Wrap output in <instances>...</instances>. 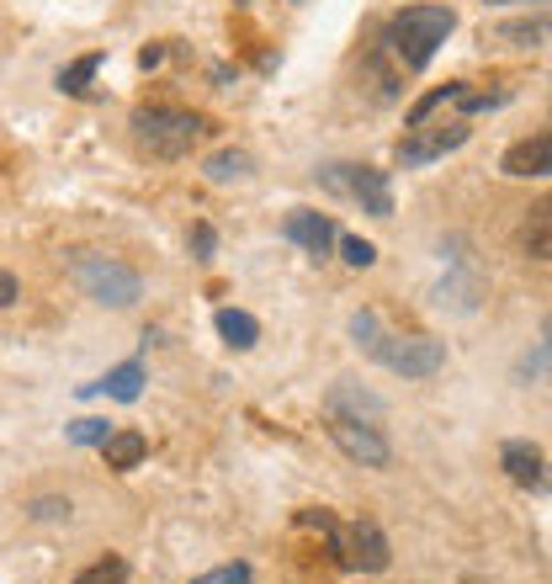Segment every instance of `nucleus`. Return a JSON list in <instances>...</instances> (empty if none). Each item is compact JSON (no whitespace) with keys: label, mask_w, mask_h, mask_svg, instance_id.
Returning a JSON list of instances; mask_svg holds the SVG:
<instances>
[{"label":"nucleus","mask_w":552,"mask_h":584,"mask_svg":"<svg viewBox=\"0 0 552 584\" xmlns=\"http://www.w3.org/2000/svg\"><path fill=\"white\" fill-rule=\"evenodd\" d=\"M96 69H101V54H86V59L64 64V69H59V91L64 96H86V91H91V80H96Z\"/></svg>","instance_id":"obj_15"},{"label":"nucleus","mask_w":552,"mask_h":584,"mask_svg":"<svg viewBox=\"0 0 552 584\" xmlns=\"http://www.w3.org/2000/svg\"><path fill=\"white\" fill-rule=\"evenodd\" d=\"M191 584H255V580H250L245 563H229V569H213V574H202V580H191Z\"/></svg>","instance_id":"obj_21"},{"label":"nucleus","mask_w":552,"mask_h":584,"mask_svg":"<svg viewBox=\"0 0 552 584\" xmlns=\"http://www.w3.org/2000/svg\"><path fill=\"white\" fill-rule=\"evenodd\" d=\"M107 420H75V426H69V441H80V447H101V441H107Z\"/></svg>","instance_id":"obj_20"},{"label":"nucleus","mask_w":552,"mask_h":584,"mask_svg":"<svg viewBox=\"0 0 552 584\" xmlns=\"http://www.w3.org/2000/svg\"><path fill=\"white\" fill-rule=\"evenodd\" d=\"M499 170H505V176H516V181L552 176V133H537V139L510 144V150H505V159H499Z\"/></svg>","instance_id":"obj_9"},{"label":"nucleus","mask_w":552,"mask_h":584,"mask_svg":"<svg viewBox=\"0 0 552 584\" xmlns=\"http://www.w3.org/2000/svg\"><path fill=\"white\" fill-rule=\"evenodd\" d=\"M208 133V123L197 112H181V107H139L133 112V139L144 144L159 159H181L191 154V144Z\"/></svg>","instance_id":"obj_3"},{"label":"nucleus","mask_w":552,"mask_h":584,"mask_svg":"<svg viewBox=\"0 0 552 584\" xmlns=\"http://www.w3.org/2000/svg\"><path fill=\"white\" fill-rule=\"evenodd\" d=\"M330 441H335L340 452L351 462H362V467H388L394 462V447L383 441V431L372 426V420H351V415H330Z\"/></svg>","instance_id":"obj_6"},{"label":"nucleus","mask_w":552,"mask_h":584,"mask_svg":"<svg viewBox=\"0 0 552 584\" xmlns=\"http://www.w3.org/2000/svg\"><path fill=\"white\" fill-rule=\"evenodd\" d=\"M340 255H345V266H356V272H367L372 261H377V250L367 240H356V234H340Z\"/></svg>","instance_id":"obj_19"},{"label":"nucleus","mask_w":552,"mask_h":584,"mask_svg":"<svg viewBox=\"0 0 552 584\" xmlns=\"http://www.w3.org/2000/svg\"><path fill=\"white\" fill-rule=\"evenodd\" d=\"M218 335L229 340L234 351H250V345L261 340V324H255L250 313H240V308H218Z\"/></svg>","instance_id":"obj_14"},{"label":"nucleus","mask_w":552,"mask_h":584,"mask_svg":"<svg viewBox=\"0 0 552 584\" xmlns=\"http://www.w3.org/2000/svg\"><path fill=\"white\" fill-rule=\"evenodd\" d=\"M351 335H356L362 351H377V345H383V319H377V308H362V313L351 319Z\"/></svg>","instance_id":"obj_17"},{"label":"nucleus","mask_w":552,"mask_h":584,"mask_svg":"<svg viewBox=\"0 0 552 584\" xmlns=\"http://www.w3.org/2000/svg\"><path fill=\"white\" fill-rule=\"evenodd\" d=\"M548 345H552V313H548Z\"/></svg>","instance_id":"obj_25"},{"label":"nucleus","mask_w":552,"mask_h":584,"mask_svg":"<svg viewBox=\"0 0 552 584\" xmlns=\"http://www.w3.org/2000/svg\"><path fill=\"white\" fill-rule=\"evenodd\" d=\"M452 32H457V11L452 5H404L399 16L383 27V37H377V48L367 59V69L383 80V96L394 91L404 75H420Z\"/></svg>","instance_id":"obj_1"},{"label":"nucleus","mask_w":552,"mask_h":584,"mask_svg":"<svg viewBox=\"0 0 552 584\" xmlns=\"http://www.w3.org/2000/svg\"><path fill=\"white\" fill-rule=\"evenodd\" d=\"M75 584H128V563L123 558H101V563H91Z\"/></svg>","instance_id":"obj_18"},{"label":"nucleus","mask_w":552,"mask_h":584,"mask_svg":"<svg viewBox=\"0 0 552 584\" xmlns=\"http://www.w3.org/2000/svg\"><path fill=\"white\" fill-rule=\"evenodd\" d=\"M319 176H324V186H335L340 197H356L362 213L394 218V186H388V176H383L377 165H330V170H319Z\"/></svg>","instance_id":"obj_4"},{"label":"nucleus","mask_w":552,"mask_h":584,"mask_svg":"<svg viewBox=\"0 0 552 584\" xmlns=\"http://www.w3.org/2000/svg\"><path fill=\"white\" fill-rule=\"evenodd\" d=\"M484 43H510V48H537V43H552V16L494 22V27H484Z\"/></svg>","instance_id":"obj_10"},{"label":"nucleus","mask_w":552,"mask_h":584,"mask_svg":"<svg viewBox=\"0 0 552 584\" xmlns=\"http://www.w3.org/2000/svg\"><path fill=\"white\" fill-rule=\"evenodd\" d=\"M484 5H531V0H484Z\"/></svg>","instance_id":"obj_24"},{"label":"nucleus","mask_w":552,"mask_h":584,"mask_svg":"<svg viewBox=\"0 0 552 584\" xmlns=\"http://www.w3.org/2000/svg\"><path fill=\"white\" fill-rule=\"evenodd\" d=\"M69 277L101 308H128V304H139V293H144V282H139L133 266L112 261V255H96V250H80V255L69 261Z\"/></svg>","instance_id":"obj_2"},{"label":"nucleus","mask_w":552,"mask_h":584,"mask_svg":"<svg viewBox=\"0 0 552 584\" xmlns=\"http://www.w3.org/2000/svg\"><path fill=\"white\" fill-rule=\"evenodd\" d=\"M144 452H150V441H144L139 431H112L107 441H101V458H107V467H118V473L139 467V462H144Z\"/></svg>","instance_id":"obj_13"},{"label":"nucleus","mask_w":552,"mask_h":584,"mask_svg":"<svg viewBox=\"0 0 552 584\" xmlns=\"http://www.w3.org/2000/svg\"><path fill=\"white\" fill-rule=\"evenodd\" d=\"M521 245L537 255V261H552V197H542L521 223Z\"/></svg>","instance_id":"obj_12"},{"label":"nucleus","mask_w":552,"mask_h":584,"mask_svg":"<svg viewBox=\"0 0 552 584\" xmlns=\"http://www.w3.org/2000/svg\"><path fill=\"white\" fill-rule=\"evenodd\" d=\"M281 229H287V240H292V245H303L308 255H313V261H324V255H330V250L340 245L335 223H330L324 213H313V208H292Z\"/></svg>","instance_id":"obj_7"},{"label":"nucleus","mask_w":552,"mask_h":584,"mask_svg":"<svg viewBox=\"0 0 552 584\" xmlns=\"http://www.w3.org/2000/svg\"><path fill=\"white\" fill-rule=\"evenodd\" d=\"M499 462H505V473L521 484V489H552V467L548 458H542V447H531V441H505V452H499Z\"/></svg>","instance_id":"obj_8"},{"label":"nucleus","mask_w":552,"mask_h":584,"mask_svg":"<svg viewBox=\"0 0 552 584\" xmlns=\"http://www.w3.org/2000/svg\"><path fill=\"white\" fill-rule=\"evenodd\" d=\"M191 245H197V255H208V250H213V229H208V223H202V229H197V234H191Z\"/></svg>","instance_id":"obj_22"},{"label":"nucleus","mask_w":552,"mask_h":584,"mask_svg":"<svg viewBox=\"0 0 552 584\" xmlns=\"http://www.w3.org/2000/svg\"><path fill=\"white\" fill-rule=\"evenodd\" d=\"M250 176V154L245 150H223V154H213L208 159V181H245Z\"/></svg>","instance_id":"obj_16"},{"label":"nucleus","mask_w":552,"mask_h":584,"mask_svg":"<svg viewBox=\"0 0 552 584\" xmlns=\"http://www.w3.org/2000/svg\"><path fill=\"white\" fill-rule=\"evenodd\" d=\"M372 356L388 372H399V377H435L446 367V345L430 335H383V345Z\"/></svg>","instance_id":"obj_5"},{"label":"nucleus","mask_w":552,"mask_h":584,"mask_svg":"<svg viewBox=\"0 0 552 584\" xmlns=\"http://www.w3.org/2000/svg\"><path fill=\"white\" fill-rule=\"evenodd\" d=\"M80 394H107V399H118V404H133L139 394H144V362L133 356V362H123V367H112L101 383H86Z\"/></svg>","instance_id":"obj_11"},{"label":"nucleus","mask_w":552,"mask_h":584,"mask_svg":"<svg viewBox=\"0 0 552 584\" xmlns=\"http://www.w3.org/2000/svg\"><path fill=\"white\" fill-rule=\"evenodd\" d=\"M159 59H165V48H144V54H139V64H144V69H154Z\"/></svg>","instance_id":"obj_23"}]
</instances>
